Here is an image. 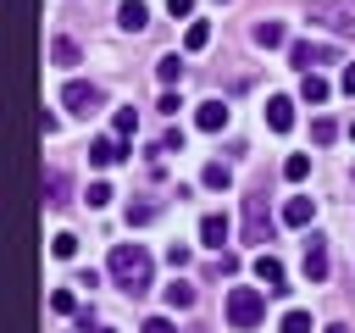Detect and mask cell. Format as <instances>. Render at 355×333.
I'll list each match as a JSON object with an SVG mask.
<instances>
[{
  "mask_svg": "<svg viewBox=\"0 0 355 333\" xmlns=\"http://www.w3.org/2000/svg\"><path fill=\"white\" fill-rule=\"evenodd\" d=\"M327 94H333V83H327V78H316V72H305V78H300V100H305V105H322Z\"/></svg>",
  "mask_w": 355,
  "mask_h": 333,
  "instance_id": "cell-14",
  "label": "cell"
},
{
  "mask_svg": "<svg viewBox=\"0 0 355 333\" xmlns=\"http://www.w3.org/2000/svg\"><path fill=\"white\" fill-rule=\"evenodd\" d=\"M72 250H78V239H72V233H55V239H50V255H61V261H67Z\"/></svg>",
  "mask_w": 355,
  "mask_h": 333,
  "instance_id": "cell-29",
  "label": "cell"
},
{
  "mask_svg": "<svg viewBox=\"0 0 355 333\" xmlns=\"http://www.w3.org/2000/svg\"><path fill=\"white\" fill-rule=\"evenodd\" d=\"M155 72H161V83H178V78H183V56H178V50H166V56L155 61Z\"/></svg>",
  "mask_w": 355,
  "mask_h": 333,
  "instance_id": "cell-18",
  "label": "cell"
},
{
  "mask_svg": "<svg viewBox=\"0 0 355 333\" xmlns=\"http://www.w3.org/2000/svg\"><path fill=\"white\" fill-rule=\"evenodd\" d=\"M139 333H178V327H172V322H166V316H150V322H144V327H139Z\"/></svg>",
  "mask_w": 355,
  "mask_h": 333,
  "instance_id": "cell-32",
  "label": "cell"
},
{
  "mask_svg": "<svg viewBox=\"0 0 355 333\" xmlns=\"http://www.w3.org/2000/svg\"><path fill=\"white\" fill-rule=\"evenodd\" d=\"M166 11L172 17H194V0H166Z\"/></svg>",
  "mask_w": 355,
  "mask_h": 333,
  "instance_id": "cell-33",
  "label": "cell"
},
{
  "mask_svg": "<svg viewBox=\"0 0 355 333\" xmlns=\"http://www.w3.org/2000/svg\"><path fill=\"white\" fill-rule=\"evenodd\" d=\"M322 333H349V327H344V322H333V327H322Z\"/></svg>",
  "mask_w": 355,
  "mask_h": 333,
  "instance_id": "cell-34",
  "label": "cell"
},
{
  "mask_svg": "<svg viewBox=\"0 0 355 333\" xmlns=\"http://www.w3.org/2000/svg\"><path fill=\"white\" fill-rule=\"evenodd\" d=\"M311 216H316V200H305V194H294V200L283 205V222H288V228H305Z\"/></svg>",
  "mask_w": 355,
  "mask_h": 333,
  "instance_id": "cell-15",
  "label": "cell"
},
{
  "mask_svg": "<svg viewBox=\"0 0 355 333\" xmlns=\"http://www.w3.org/2000/svg\"><path fill=\"white\" fill-rule=\"evenodd\" d=\"M300 272H305L311 283H322V278H327V239H316V233L305 239V261H300Z\"/></svg>",
  "mask_w": 355,
  "mask_h": 333,
  "instance_id": "cell-6",
  "label": "cell"
},
{
  "mask_svg": "<svg viewBox=\"0 0 355 333\" xmlns=\"http://www.w3.org/2000/svg\"><path fill=\"white\" fill-rule=\"evenodd\" d=\"M50 311H55V316H67V311H78V300H72V289H55V294H50Z\"/></svg>",
  "mask_w": 355,
  "mask_h": 333,
  "instance_id": "cell-28",
  "label": "cell"
},
{
  "mask_svg": "<svg viewBox=\"0 0 355 333\" xmlns=\"http://www.w3.org/2000/svg\"><path fill=\"white\" fill-rule=\"evenodd\" d=\"M83 200H89V205H111V183H89Z\"/></svg>",
  "mask_w": 355,
  "mask_h": 333,
  "instance_id": "cell-30",
  "label": "cell"
},
{
  "mask_svg": "<svg viewBox=\"0 0 355 333\" xmlns=\"http://www.w3.org/2000/svg\"><path fill=\"white\" fill-rule=\"evenodd\" d=\"M311 22H327L333 33H355V6H344V0H316V6H311Z\"/></svg>",
  "mask_w": 355,
  "mask_h": 333,
  "instance_id": "cell-5",
  "label": "cell"
},
{
  "mask_svg": "<svg viewBox=\"0 0 355 333\" xmlns=\"http://www.w3.org/2000/svg\"><path fill=\"white\" fill-rule=\"evenodd\" d=\"M250 39H255V44H261V50H277V44H283V39H288V28H283V22H277V17H261V22H255V28H250Z\"/></svg>",
  "mask_w": 355,
  "mask_h": 333,
  "instance_id": "cell-8",
  "label": "cell"
},
{
  "mask_svg": "<svg viewBox=\"0 0 355 333\" xmlns=\"http://www.w3.org/2000/svg\"><path fill=\"white\" fill-rule=\"evenodd\" d=\"M211 44V22H189V33H183V50H205Z\"/></svg>",
  "mask_w": 355,
  "mask_h": 333,
  "instance_id": "cell-20",
  "label": "cell"
},
{
  "mask_svg": "<svg viewBox=\"0 0 355 333\" xmlns=\"http://www.w3.org/2000/svg\"><path fill=\"white\" fill-rule=\"evenodd\" d=\"M89 161H94V166H116V161H122V144H116V139H94V144H89Z\"/></svg>",
  "mask_w": 355,
  "mask_h": 333,
  "instance_id": "cell-16",
  "label": "cell"
},
{
  "mask_svg": "<svg viewBox=\"0 0 355 333\" xmlns=\"http://www.w3.org/2000/svg\"><path fill=\"white\" fill-rule=\"evenodd\" d=\"M111 128H116V139H128V133L139 128V111H133V105H122V111L111 117Z\"/></svg>",
  "mask_w": 355,
  "mask_h": 333,
  "instance_id": "cell-23",
  "label": "cell"
},
{
  "mask_svg": "<svg viewBox=\"0 0 355 333\" xmlns=\"http://www.w3.org/2000/svg\"><path fill=\"white\" fill-rule=\"evenodd\" d=\"M255 278L266 283V294H283V261L277 255H255Z\"/></svg>",
  "mask_w": 355,
  "mask_h": 333,
  "instance_id": "cell-10",
  "label": "cell"
},
{
  "mask_svg": "<svg viewBox=\"0 0 355 333\" xmlns=\"http://www.w3.org/2000/svg\"><path fill=\"white\" fill-rule=\"evenodd\" d=\"M272 239V211H266V189H255L244 200V244H266Z\"/></svg>",
  "mask_w": 355,
  "mask_h": 333,
  "instance_id": "cell-3",
  "label": "cell"
},
{
  "mask_svg": "<svg viewBox=\"0 0 355 333\" xmlns=\"http://www.w3.org/2000/svg\"><path fill=\"white\" fill-rule=\"evenodd\" d=\"M266 316V289H227V322L233 327H255Z\"/></svg>",
  "mask_w": 355,
  "mask_h": 333,
  "instance_id": "cell-2",
  "label": "cell"
},
{
  "mask_svg": "<svg viewBox=\"0 0 355 333\" xmlns=\"http://www.w3.org/2000/svg\"><path fill=\"white\" fill-rule=\"evenodd\" d=\"M200 178H205V189H227V183H233V172H227L222 161H205V172H200Z\"/></svg>",
  "mask_w": 355,
  "mask_h": 333,
  "instance_id": "cell-21",
  "label": "cell"
},
{
  "mask_svg": "<svg viewBox=\"0 0 355 333\" xmlns=\"http://www.w3.org/2000/svg\"><path fill=\"white\" fill-rule=\"evenodd\" d=\"M166 305H172V311H189V305H194V289H189L183 278H172V283H166Z\"/></svg>",
  "mask_w": 355,
  "mask_h": 333,
  "instance_id": "cell-17",
  "label": "cell"
},
{
  "mask_svg": "<svg viewBox=\"0 0 355 333\" xmlns=\"http://www.w3.org/2000/svg\"><path fill=\"white\" fill-rule=\"evenodd\" d=\"M111 278H116V289L144 294L150 289V250L144 244H111Z\"/></svg>",
  "mask_w": 355,
  "mask_h": 333,
  "instance_id": "cell-1",
  "label": "cell"
},
{
  "mask_svg": "<svg viewBox=\"0 0 355 333\" xmlns=\"http://www.w3.org/2000/svg\"><path fill=\"white\" fill-rule=\"evenodd\" d=\"M333 133H338L333 117H316V122H311V139H316V144H333Z\"/></svg>",
  "mask_w": 355,
  "mask_h": 333,
  "instance_id": "cell-25",
  "label": "cell"
},
{
  "mask_svg": "<svg viewBox=\"0 0 355 333\" xmlns=\"http://www.w3.org/2000/svg\"><path fill=\"white\" fill-rule=\"evenodd\" d=\"M61 105H67V111H83V117H89L94 105H105V94H100V83L67 78V83H61Z\"/></svg>",
  "mask_w": 355,
  "mask_h": 333,
  "instance_id": "cell-4",
  "label": "cell"
},
{
  "mask_svg": "<svg viewBox=\"0 0 355 333\" xmlns=\"http://www.w3.org/2000/svg\"><path fill=\"white\" fill-rule=\"evenodd\" d=\"M194 122H200L205 133H216V128H227V100H205V105L194 111Z\"/></svg>",
  "mask_w": 355,
  "mask_h": 333,
  "instance_id": "cell-12",
  "label": "cell"
},
{
  "mask_svg": "<svg viewBox=\"0 0 355 333\" xmlns=\"http://www.w3.org/2000/svg\"><path fill=\"white\" fill-rule=\"evenodd\" d=\"M144 222H155V205H144V200L128 205V228H144Z\"/></svg>",
  "mask_w": 355,
  "mask_h": 333,
  "instance_id": "cell-27",
  "label": "cell"
},
{
  "mask_svg": "<svg viewBox=\"0 0 355 333\" xmlns=\"http://www.w3.org/2000/svg\"><path fill=\"white\" fill-rule=\"evenodd\" d=\"M266 128H272V133H288V128H294V100H288V94H272V100H266Z\"/></svg>",
  "mask_w": 355,
  "mask_h": 333,
  "instance_id": "cell-7",
  "label": "cell"
},
{
  "mask_svg": "<svg viewBox=\"0 0 355 333\" xmlns=\"http://www.w3.org/2000/svg\"><path fill=\"white\" fill-rule=\"evenodd\" d=\"M50 56H55V67H78V44H72V39H55Z\"/></svg>",
  "mask_w": 355,
  "mask_h": 333,
  "instance_id": "cell-22",
  "label": "cell"
},
{
  "mask_svg": "<svg viewBox=\"0 0 355 333\" xmlns=\"http://www.w3.org/2000/svg\"><path fill=\"white\" fill-rule=\"evenodd\" d=\"M94 333H111V327H94Z\"/></svg>",
  "mask_w": 355,
  "mask_h": 333,
  "instance_id": "cell-36",
  "label": "cell"
},
{
  "mask_svg": "<svg viewBox=\"0 0 355 333\" xmlns=\"http://www.w3.org/2000/svg\"><path fill=\"white\" fill-rule=\"evenodd\" d=\"M44 194H50V205H67V172H44Z\"/></svg>",
  "mask_w": 355,
  "mask_h": 333,
  "instance_id": "cell-19",
  "label": "cell"
},
{
  "mask_svg": "<svg viewBox=\"0 0 355 333\" xmlns=\"http://www.w3.org/2000/svg\"><path fill=\"white\" fill-rule=\"evenodd\" d=\"M283 333H311V311H283Z\"/></svg>",
  "mask_w": 355,
  "mask_h": 333,
  "instance_id": "cell-24",
  "label": "cell"
},
{
  "mask_svg": "<svg viewBox=\"0 0 355 333\" xmlns=\"http://www.w3.org/2000/svg\"><path fill=\"white\" fill-rule=\"evenodd\" d=\"M288 61L311 72V61H333V50H327V44H311V39H294V44H288Z\"/></svg>",
  "mask_w": 355,
  "mask_h": 333,
  "instance_id": "cell-9",
  "label": "cell"
},
{
  "mask_svg": "<svg viewBox=\"0 0 355 333\" xmlns=\"http://www.w3.org/2000/svg\"><path fill=\"white\" fill-rule=\"evenodd\" d=\"M338 89H344V94H355V61H344V72H338Z\"/></svg>",
  "mask_w": 355,
  "mask_h": 333,
  "instance_id": "cell-31",
  "label": "cell"
},
{
  "mask_svg": "<svg viewBox=\"0 0 355 333\" xmlns=\"http://www.w3.org/2000/svg\"><path fill=\"white\" fill-rule=\"evenodd\" d=\"M116 22H122L128 33H144V28H150V11H144L139 0H122V6H116Z\"/></svg>",
  "mask_w": 355,
  "mask_h": 333,
  "instance_id": "cell-11",
  "label": "cell"
},
{
  "mask_svg": "<svg viewBox=\"0 0 355 333\" xmlns=\"http://www.w3.org/2000/svg\"><path fill=\"white\" fill-rule=\"evenodd\" d=\"M349 139H355V122H349Z\"/></svg>",
  "mask_w": 355,
  "mask_h": 333,
  "instance_id": "cell-35",
  "label": "cell"
},
{
  "mask_svg": "<svg viewBox=\"0 0 355 333\" xmlns=\"http://www.w3.org/2000/svg\"><path fill=\"white\" fill-rule=\"evenodd\" d=\"M200 244H216V250H222V244H227V216L205 211V216H200Z\"/></svg>",
  "mask_w": 355,
  "mask_h": 333,
  "instance_id": "cell-13",
  "label": "cell"
},
{
  "mask_svg": "<svg viewBox=\"0 0 355 333\" xmlns=\"http://www.w3.org/2000/svg\"><path fill=\"white\" fill-rule=\"evenodd\" d=\"M305 172H311V155H288V161H283V178H288V183H300Z\"/></svg>",
  "mask_w": 355,
  "mask_h": 333,
  "instance_id": "cell-26",
  "label": "cell"
}]
</instances>
